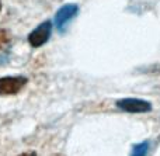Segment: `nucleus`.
Here are the masks:
<instances>
[{"label":"nucleus","instance_id":"f257e3e1","mask_svg":"<svg viewBox=\"0 0 160 156\" xmlns=\"http://www.w3.org/2000/svg\"><path fill=\"white\" fill-rule=\"evenodd\" d=\"M79 14V6L76 3H68L62 6L55 14V27L61 34L66 33L69 23Z\"/></svg>","mask_w":160,"mask_h":156},{"label":"nucleus","instance_id":"f03ea898","mask_svg":"<svg viewBox=\"0 0 160 156\" xmlns=\"http://www.w3.org/2000/svg\"><path fill=\"white\" fill-rule=\"evenodd\" d=\"M117 107L119 110L129 114H138V113H150L153 110V106L150 101L142 100L136 97H125L117 101Z\"/></svg>","mask_w":160,"mask_h":156},{"label":"nucleus","instance_id":"7ed1b4c3","mask_svg":"<svg viewBox=\"0 0 160 156\" xmlns=\"http://www.w3.org/2000/svg\"><path fill=\"white\" fill-rule=\"evenodd\" d=\"M51 33H52V23L47 20L31 31L30 35H28V42H30L31 47L39 48L49 41Z\"/></svg>","mask_w":160,"mask_h":156},{"label":"nucleus","instance_id":"20e7f679","mask_svg":"<svg viewBox=\"0 0 160 156\" xmlns=\"http://www.w3.org/2000/svg\"><path fill=\"white\" fill-rule=\"evenodd\" d=\"M28 79L24 76H6L0 78V96H8L18 93L27 84Z\"/></svg>","mask_w":160,"mask_h":156},{"label":"nucleus","instance_id":"39448f33","mask_svg":"<svg viewBox=\"0 0 160 156\" xmlns=\"http://www.w3.org/2000/svg\"><path fill=\"white\" fill-rule=\"evenodd\" d=\"M150 149V142L149 141H142L139 143H135L132 146V152L131 156H148Z\"/></svg>","mask_w":160,"mask_h":156},{"label":"nucleus","instance_id":"423d86ee","mask_svg":"<svg viewBox=\"0 0 160 156\" xmlns=\"http://www.w3.org/2000/svg\"><path fill=\"white\" fill-rule=\"evenodd\" d=\"M8 41H10V37H8L7 31L0 30V48H3L6 44H8Z\"/></svg>","mask_w":160,"mask_h":156},{"label":"nucleus","instance_id":"0eeeda50","mask_svg":"<svg viewBox=\"0 0 160 156\" xmlns=\"http://www.w3.org/2000/svg\"><path fill=\"white\" fill-rule=\"evenodd\" d=\"M18 156H37L35 152H24V153L18 155Z\"/></svg>","mask_w":160,"mask_h":156},{"label":"nucleus","instance_id":"6e6552de","mask_svg":"<svg viewBox=\"0 0 160 156\" xmlns=\"http://www.w3.org/2000/svg\"><path fill=\"white\" fill-rule=\"evenodd\" d=\"M0 10H2V2H0Z\"/></svg>","mask_w":160,"mask_h":156}]
</instances>
